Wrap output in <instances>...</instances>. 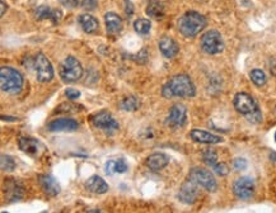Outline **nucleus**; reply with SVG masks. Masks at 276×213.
<instances>
[{"label":"nucleus","mask_w":276,"mask_h":213,"mask_svg":"<svg viewBox=\"0 0 276 213\" xmlns=\"http://www.w3.org/2000/svg\"><path fill=\"white\" fill-rule=\"evenodd\" d=\"M195 84L192 83L191 77L186 74H180V75L173 77L162 89V96L167 99L173 98V97L192 98V97H195Z\"/></svg>","instance_id":"1"},{"label":"nucleus","mask_w":276,"mask_h":213,"mask_svg":"<svg viewBox=\"0 0 276 213\" xmlns=\"http://www.w3.org/2000/svg\"><path fill=\"white\" fill-rule=\"evenodd\" d=\"M177 27L181 35L185 37H195L206 27V18L199 12L189 10L182 17H180Z\"/></svg>","instance_id":"2"},{"label":"nucleus","mask_w":276,"mask_h":213,"mask_svg":"<svg viewBox=\"0 0 276 213\" xmlns=\"http://www.w3.org/2000/svg\"><path fill=\"white\" fill-rule=\"evenodd\" d=\"M24 84L22 74L13 67L3 66L0 69V86L1 90L9 94L20 93Z\"/></svg>","instance_id":"3"},{"label":"nucleus","mask_w":276,"mask_h":213,"mask_svg":"<svg viewBox=\"0 0 276 213\" xmlns=\"http://www.w3.org/2000/svg\"><path fill=\"white\" fill-rule=\"evenodd\" d=\"M59 74L64 83H75L83 75V67L74 56H67L59 66Z\"/></svg>","instance_id":"4"},{"label":"nucleus","mask_w":276,"mask_h":213,"mask_svg":"<svg viewBox=\"0 0 276 213\" xmlns=\"http://www.w3.org/2000/svg\"><path fill=\"white\" fill-rule=\"evenodd\" d=\"M201 48L202 51L208 55H216L224 51V41L220 32L215 29H210L204 33L201 37Z\"/></svg>","instance_id":"5"},{"label":"nucleus","mask_w":276,"mask_h":213,"mask_svg":"<svg viewBox=\"0 0 276 213\" xmlns=\"http://www.w3.org/2000/svg\"><path fill=\"white\" fill-rule=\"evenodd\" d=\"M189 179L195 181L196 184L206 189L208 192H215L218 189V183H216L214 175L208 169L202 168H192L189 174Z\"/></svg>","instance_id":"6"},{"label":"nucleus","mask_w":276,"mask_h":213,"mask_svg":"<svg viewBox=\"0 0 276 213\" xmlns=\"http://www.w3.org/2000/svg\"><path fill=\"white\" fill-rule=\"evenodd\" d=\"M233 103H234L235 111L243 115L244 117L247 118V121L252 116L261 112L257 103L255 102V99L247 93H238V94H235L234 102Z\"/></svg>","instance_id":"7"},{"label":"nucleus","mask_w":276,"mask_h":213,"mask_svg":"<svg viewBox=\"0 0 276 213\" xmlns=\"http://www.w3.org/2000/svg\"><path fill=\"white\" fill-rule=\"evenodd\" d=\"M35 71L36 79L40 83H48L54 77V69H52L51 62L41 52L37 54L35 58Z\"/></svg>","instance_id":"8"},{"label":"nucleus","mask_w":276,"mask_h":213,"mask_svg":"<svg viewBox=\"0 0 276 213\" xmlns=\"http://www.w3.org/2000/svg\"><path fill=\"white\" fill-rule=\"evenodd\" d=\"M255 189H256L255 180L248 176L237 179L233 184V193L239 199H250L254 197Z\"/></svg>","instance_id":"9"},{"label":"nucleus","mask_w":276,"mask_h":213,"mask_svg":"<svg viewBox=\"0 0 276 213\" xmlns=\"http://www.w3.org/2000/svg\"><path fill=\"white\" fill-rule=\"evenodd\" d=\"M92 124L94 127L101 128L105 131H116L119 130V123L115 121V118L112 117V115L107 111H101L96 115L92 116L90 118Z\"/></svg>","instance_id":"10"},{"label":"nucleus","mask_w":276,"mask_h":213,"mask_svg":"<svg viewBox=\"0 0 276 213\" xmlns=\"http://www.w3.org/2000/svg\"><path fill=\"white\" fill-rule=\"evenodd\" d=\"M199 197V188L195 181L191 179L186 180L181 185L178 192V199L185 204H193Z\"/></svg>","instance_id":"11"},{"label":"nucleus","mask_w":276,"mask_h":213,"mask_svg":"<svg viewBox=\"0 0 276 213\" xmlns=\"http://www.w3.org/2000/svg\"><path fill=\"white\" fill-rule=\"evenodd\" d=\"M187 111L186 107L183 104H174L170 109V115L166 119V126L170 128H178L182 127L185 122H186Z\"/></svg>","instance_id":"12"},{"label":"nucleus","mask_w":276,"mask_h":213,"mask_svg":"<svg viewBox=\"0 0 276 213\" xmlns=\"http://www.w3.org/2000/svg\"><path fill=\"white\" fill-rule=\"evenodd\" d=\"M18 145H20V149L23 153H26L29 156H33V157L41 156L45 151V146L39 140L32 138V137H21L18 140Z\"/></svg>","instance_id":"13"},{"label":"nucleus","mask_w":276,"mask_h":213,"mask_svg":"<svg viewBox=\"0 0 276 213\" xmlns=\"http://www.w3.org/2000/svg\"><path fill=\"white\" fill-rule=\"evenodd\" d=\"M48 131L51 132H73L79 128V123L71 118H60V119H54L50 122L47 126Z\"/></svg>","instance_id":"14"},{"label":"nucleus","mask_w":276,"mask_h":213,"mask_svg":"<svg viewBox=\"0 0 276 213\" xmlns=\"http://www.w3.org/2000/svg\"><path fill=\"white\" fill-rule=\"evenodd\" d=\"M159 50H161L164 58H176L177 54L180 52V46H178V43H177L172 37H170V36H163V37L159 39Z\"/></svg>","instance_id":"15"},{"label":"nucleus","mask_w":276,"mask_h":213,"mask_svg":"<svg viewBox=\"0 0 276 213\" xmlns=\"http://www.w3.org/2000/svg\"><path fill=\"white\" fill-rule=\"evenodd\" d=\"M190 137L192 138L193 141L200 143H209V145H215V143L223 142V138L218 135L210 134L208 131H202V130H192L190 132Z\"/></svg>","instance_id":"16"},{"label":"nucleus","mask_w":276,"mask_h":213,"mask_svg":"<svg viewBox=\"0 0 276 213\" xmlns=\"http://www.w3.org/2000/svg\"><path fill=\"white\" fill-rule=\"evenodd\" d=\"M39 181L42 191L50 197H56L60 193V185L58 184V181L55 180L51 175H41L39 178Z\"/></svg>","instance_id":"17"},{"label":"nucleus","mask_w":276,"mask_h":213,"mask_svg":"<svg viewBox=\"0 0 276 213\" xmlns=\"http://www.w3.org/2000/svg\"><path fill=\"white\" fill-rule=\"evenodd\" d=\"M168 162H170V157H168L166 154L155 153L149 156L145 164H147V166H148L149 169L157 172V170H161V169L166 168V166L168 165Z\"/></svg>","instance_id":"18"},{"label":"nucleus","mask_w":276,"mask_h":213,"mask_svg":"<svg viewBox=\"0 0 276 213\" xmlns=\"http://www.w3.org/2000/svg\"><path fill=\"white\" fill-rule=\"evenodd\" d=\"M85 188H87L89 192L96 194L106 193V192L109 189L108 184H107L106 181L103 180L101 176H98V175L90 176V178L85 181Z\"/></svg>","instance_id":"19"},{"label":"nucleus","mask_w":276,"mask_h":213,"mask_svg":"<svg viewBox=\"0 0 276 213\" xmlns=\"http://www.w3.org/2000/svg\"><path fill=\"white\" fill-rule=\"evenodd\" d=\"M78 22L81 24L82 29L87 33H96L98 31V28H100L98 20L93 16H90V14H82V16H79L78 17Z\"/></svg>","instance_id":"20"},{"label":"nucleus","mask_w":276,"mask_h":213,"mask_svg":"<svg viewBox=\"0 0 276 213\" xmlns=\"http://www.w3.org/2000/svg\"><path fill=\"white\" fill-rule=\"evenodd\" d=\"M105 23H106V29L108 33L116 35V33L121 32L122 19L113 12L105 14Z\"/></svg>","instance_id":"21"},{"label":"nucleus","mask_w":276,"mask_h":213,"mask_svg":"<svg viewBox=\"0 0 276 213\" xmlns=\"http://www.w3.org/2000/svg\"><path fill=\"white\" fill-rule=\"evenodd\" d=\"M128 165L127 162L125 161V159H116V160H109L106 162L105 165V173L107 175H115V174H121V173L127 172Z\"/></svg>","instance_id":"22"},{"label":"nucleus","mask_w":276,"mask_h":213,"mask_svg":"<svg viewBox=\"0 0 276 213\" xmlns=\"http://www.w3.org/2000/svg\"><path fill=\"white\" fill-rule=\"evenodd\" d=\"M145 13L148 14L151 18H162L164 14V7L162 3L157 1V0H151L149 1L148 7L145 9Z\"/></svg>","instance_id":"23"},{"label":"nucleus","mask_w":276,"mask_h":213,"mask_svg":"<svg viewBox=\"0 0 276 213\" xmlns=\"http://www.w3.org/2000/svg\"><path fill=\"white\" fill-rule=\"evenodd\" d=\"M134 28H135V31H136V33H139V35H142V36H145L150 32L151 23L149 19L140 18V19L135 20Z\"/></svg>","instance_id":"24"},{"label":"nucleus","mask_w":276,"mask_h":213,"mask_svg":"<svg viewBox=\"0 0 276 213\" xmlns=\"http://www.w3.org/2000/svg\"><path fill=\"white\" fill-rule=\"evenodd\" d=\"M251 81L256 86H263L266 84V74L263 73L260 69H255L250 73Z\"/></svg>","instance_id":"25"},{"label":"nucleus","mask_w":276,"mask_h":213,"mask_svg":"<svg viewBox=\"0 0 276 213\" xmlns=\"http://www.w3.org/2000/svg\"><path fill=\"white\" fill-rule=\"evenodd\" d=\"M140 107V102L136 97H127L121 102V108L124 111L127 112H134Z\"/></svg>","instance_id":"26"},{"label":"nucleus","mask_w":276,"mask_h":213,"mask_svg":"<svg viewBox=\"0 0 276 213\" xmlns=\"http://www.w3.org/2000/svg\"><path fill=\"white\" fill-rule=\"evenodd\" d=\"M202 161L205 162L208 166L212 168V166L218 164V154L212 149H208L202 153Z\"/></svg>","instance_id":"27"},{"label":"nucleus","mask_w":276,"mask_h":213,"mask_svg":"<svg viewBox=\"0 0 276 213\" xmlns=\"http://www.w3.org/2000/svg\"><path fill=\"white\" fill-rule=\"evenodd\" d=\"M52 13V9L50 7H46V5H41L36 9L35 12V16L36 18L39 20L42 19H50V17H51Z\"/></svg>","instance_id":"28"},{"label":"nucleus","mask_w":276,"mask_h":213,"mask_svg":"<svg viewBox=\"0 0 276 213\" xmlns=\"http://www.w3.org/2000/svg\"><path fill=\"white\" fill-rule=\"evenodd\" d=\"M1 169L4 172H12L16 169V161L9 155H1Z\"/></svg>","instance_id":"29"},{"label":"nucleus","mask_w":276,"mask_h":213,"mask_svg":"<svg viewBox=\"0 0 276 213\" xmlns=\"http://www.w3.org/2000/svg\"><path fill=\"white\" fill-rule=\"evenodd\" d=\"M214 172L219 175V176H225L229 174V166L225 162H218L216 165L212 166Z\"/></svg>","instance_id":"30"},{"label":"nucleus","mask_w":276,"mask_h":213,"mask_svg":"<svg viewBox=\"0 0 276 213\" xmlns=\"http://www.w3.org/2000/svg\"><path fill=\"white\" fill-rule=\"evenodd\" d=\"M65 96L67 97V99H70V100H75V99L81 97V92H78L77 89H73V88H69L65 92Z\"/></svg>","instance_id":"31"},{"label":"nucleus","mask_w":276,"mask_h":213,"mask_svg":"<svg viewBox=\"0 0 276 213\" xmlns=\"http://www.w3.org/2000/svg\"><path fill=\"white\" fill-rule=\"evenodd\" d=\"M233 166H234V169H237V170H244V169L247 168V161L242 159V157H238V159H235L234 162H233Z\"/></svg>","instance_id":"32"},{"label":"nucleus","mask_w":276,"mask_h":213,"mask_svg":"<svg viewBox=\"0 0 276 213\" xmlns=\"http://www.w3.org/2000/svg\"><path fill=\"white\" fill-rule=\"evenodd\" d=\"M61 17H63V13H61L60 9H52V13H51V17H50V19L52 20L54 24H58V23L61 20Z\"/></svg>","instance_id":"33"},{"label":"nucleus","mask_w":276,"mask_h":213,"mask_svg":"<svg viewBox=\"0 0 276 213\" xmlns=\"http://www.w3.org/2000/svg\"><path fill=\"white\" fill-rule=\"evenodd\" d=\"M97 7V0H83L82 8L85 10H93Z\"/></svg>","instance_id":"34"},{"label":"nucleus","mask_w":276,"mask_h":213,"mask_svg":"<svg viewBox=\"0 0 276 213\" xmlns=\"http://www.w3.org/2000/svg\"><path fill=\"white\" fill-rule=\"evenodd\" d=\"M60 1V4L63 5V7H66V8H75L78 7V0H59Z\"/></svg>","instance_id":"35"},{"label":"nucleus","mask_w":276,"mask_h":213,"mask_svg":"<svg viewBox=\"0 0 276 213\" xmlns=\"http://www.w3.org/2000/svg\"><path fill=\"white\" fill-rule=\"evenodd\" d=\"M71 108H75V105L64 103V104L59 105V107H58V112H74L75 111V109H71Z\"/></svg>","instance_id":"36"},{"label":"nucleus","mask_w":276,"mask_h":213,"mask_svg":"<svg viewBox=\"0 0 276 213\" xmlns=\"http://www.w3.org/2000/svg\"><path fill=\"white\" fill-rule=\"evenodd\" d=\"M125 13L127 14V16H131L132 13H134V7H132V3L130 1V0H125Z\"/></svg>","instance_id":"37"},{"label":"nucleus","mask_w":276,"mask_h":213,"mask_svg":"<svg viewBox=\"0 0 276 213\" xmlns=\"http://www.w3.org/2000/svg\"><path fill=\"white\" fill-rule=\"evenodd\" d=\"M0 7H1V12H0V16L3 17L4 14H5V10L8 9V5L5 3H4L3 0H1V1H0Z\"/></svg>","instance_id":"38"},{"label":"nucleus","mask_w":276,"mask_h":213,"mask_svg":"<svg viewBox=\"0 0 276 213\" xmlns=\"http://www.w3.org/2000/svg\"><path fill=\"white\" fill-rule=\"evenodd\" d=\"M270 157H271V159H273V160H276V153H271Z\"/></svg>","instance_id":"39"},{"label":"nucleus","mask_w":276,"mask_h":213,"mask_svg":"<svg viewBox=\"0 0 276 213\" xmlns=\"http://www.w3.org/2000/svg\"><path fill=\"white\" fill-rule=\"evenodd\" d=\"M275 142H276V132H275Z\"/></svg>","instance_id":"40"}]
</instances>
